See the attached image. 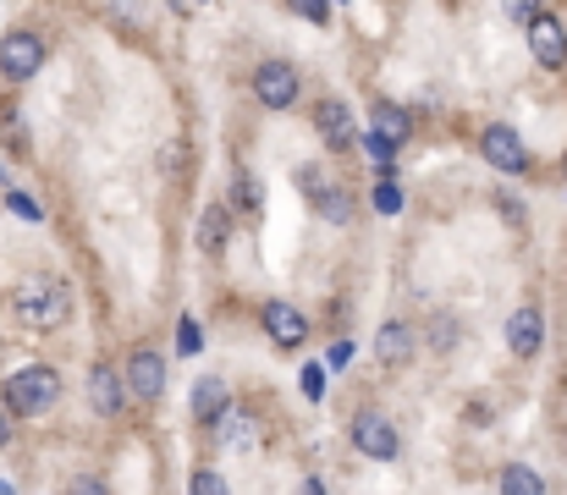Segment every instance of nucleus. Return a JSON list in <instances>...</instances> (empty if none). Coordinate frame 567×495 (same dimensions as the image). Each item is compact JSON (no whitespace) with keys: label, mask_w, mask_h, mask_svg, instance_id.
Returning <instances> with one entry per match:
<instances>
[{"label":"nucleus","mask_w":567,"mask_h":495,"mask_svg":"<svg viewBox=\"0 0 567 495\" xmlns=\"http://www.w3.org/2000/svg\"><path fill=\"white\" fill-rule=\"evenodd\" d=\"M11 303H17V320L28 330H55L72 314V287L61 276H22Z\"/></svg>","instance_id":"nucleus-1"},{"label":"nucleus","mask_w":567,"mask_h":495,"mask_svg":"<svg viewBox=\"0 0 567 495\" xmlns=\"http://www.w3.org/2000/svg\"><path fill=\"white\" fill-rule=\"evenodd\" d=\"M55 396H61V374H55L50 363L17 369V374L6 380V408H11L17 419H39V413H50Z\"/></svg>","instance_id":"nucleus-2"},{"label":"nucleus","mask_w":567,"mask_h":495,"mask_svg":"<svg viewBox=\"0 0 567 495\" xmlns=\"http://www.w3.org/2000/svg\"><path fill=\"white\" fill-rule=\"evenodd\" d=\"M44 66V39L39 33H6L0 39V78L6 83H28Z\"/></svg>","instance_id":"nucleus-3"},{"label":"nucleus","mask_w":567,"mask_h":495,"mask_svg":"<svg viewBox=\"0 0 567 495\" xmlns=\"http://www.w3.org/2000/svg\"><path fill=\"white\" fill-rule=\"evenodd\" d=\"M480 149H485L491 171H507V176H524V171H529V149H524V138H518L507 122H491V127L480 133Z\"/></svg>","instance_id":"nucleus-4"},{"label":"nucleus","mask_w":567,"mask_h":495,"mask_svg":"<svg viewBox=\"0 0 567 495\" xmlns=\"http://www.w3.org/2000/svg\"><path fill=\"white\" fill-rule=\"evenodd\" d=\"M353 446L364 452V457H375V463H391L396 452H402V435H396V424L385 419V413H359L353 419Z\"/></svg>","instance_id":"nucleus-5"},{"label":"nucleus","mask_w":567,"mask_h":495,"mask_svg":"<svg viewBox=\"0 0 567 495\" xmlns=\"http://www.w3.org/2000/svg\"><path fill=\"white\" fill-rule=\"evenodd\" d=\"M529 50H535V61H540L546 72H563L567 66V28L551 11H535V22H529Z\"/></svg>","instance_id":"nucleus-6"},{"label":"nucleus","mask_w":567,"mask_h":495,"mask_svg":"<svg viewBox=\"0 0 567 495\" xmlns=\"http://www.w3.org/2000/svg\"><path fill=\"white\" fill-rule=\"evenodd\" d=\"M315 127H320L326 149H353V144L364 138L359 122H353V111H348L342 100H320V105H315Z\"/></svg>","instance_id":"nucleus-7"},{"label":"nucleus","mask_w":567,"mask_h":495,"mask_svg":"<svg viewBox=\"0 0 567 495\" xmlns=\"http://www.w3.org/2000/svg\"><path fill=\"white\" fill-rule=\"evenodd\" d=\"M298 187L315 198V209H320L326 220H337V226H342V220H353V198H348L342 187H331V182L320 176V165H303V171H298Z\"/></svg>","instance_id":"nucleus-8"},{"label":"nucleus","mask_w":567,"mask_h":495,"mask_svg":"<svg viewBox=\"0 0 567 495\" xmlns=\"http://www.w3.org/2000/svg\"><path fill=\"white\" fill-rule=\"evenodd\" d=\"M254 94H259L270 111H287V105L298 100V72H292L287 61H265V66L254 72Z\"/></svg>","instance_id":"nucleus-9"},{"label":"nucleus","mask_w":567,"mask_h":495,"mask_svg":"<svg viewBox=\"0 0 567 495\" xmlns=\"http://www.w3.org/2000/svg\"><path fill=\"white\" fill-rule=\"evenodd\" d=\"M507 347H513V358H535V352L546 347V320H540L535 303L513 309V320H507Z\"/></svg>","instance_id":"nucleus-10"},{"label":"nucleus","mask_w":567,"mask_h":495,"mask_svg":"<svg viewBox=\"0 0 567 495\" xmlns=\"http://www.w3.org/2000/svg\"><path fill=\"white\" fill-rule=\"evenodd\" d=\"M161 385H166V363H161L150 347H138V352L127 358V391H133V396H144V402H155V396H161Z\"/></svg>","instance_id":"nucleus-11"},{"label":"nucleus","mask_w":567,"mask_h":495,"mask_svg":"<svg viewBox=\"0 0 567 495\" xmlns=\"http://www.w3.org/2000/svg\"><path fill=\"white\" fill-rule=\"evenodd\" d=\"M265 330H270L276 347H303L309 341V320L292 303H265Z\"/></svg>","instance_id":"nucleus-12"},{"label":"nucleus","mask_w":567,"mask_h":495,"mask_svg":"<svg viewBox=\"0 0 567 495\" xmlns=\"http://www.w3.org/2000/svg\"><path fill=\"white\" fill-rule=\"evenodd\" d=\"M89 402H94V413H105V419H116V413H122L127 391H122V380H116V369H111V363H94V369H89Z\"/></svg>","instance_id":"nucleus-13"},{"label":"nucleus","mask_w":567,"mask_h":495,"mask_svg":"<svg viewBox=\"0 0 567 495\" xmlns=\"http://www.w3.org/2000/svg\"><path fill=\"white\" fill-rule=\"evenodd\" d=\"M226 243H231V204H209V209L198 215V248H204L209 259H220Z\"/></svg>","instance_id":"nucleus-14"},{"label":"nucleus","mask_w":567,"mask_h":495,"mask_svg":"<svg viewBox=\"0 0 567 495\" xmlns=\"http://www.w3.org/2000/svg\"><path fill=\"white\" fill-rule=\"evenodd\" d=\"M226 413H231L226 385H220L215 374H209V380H198V385H193V419H198V424H220Z\"/></svg>","instance_id":"nucleus-15"},{"label":"nucleus","mask_w":567,"mask_h":495,"mask_svg":"<svg viewBox=\"0 0 567 495\" xmlns=\"http://www.w3.org/2000/svg\"><path fill=\"white\" fill-rule=\"evenodd\" d=\"M375 358L385 369H396V363H408L413 358V330L402 326V320H391V326H380L375 336Z\"/></svg>","instance_id":"nucleus-16"},{"label":"nucleus","mask_w":567,"mask_h":495,"mask_svg":"<svg viewBox=\"0 0 567 495\" xmlns=\"http://www.w3.org/2000/svg\"><path fill=\"white\" fill-rule=\"evenodd\" d=\"M370 127H375L380 144H391V149H396V144L408 138V111H402V105H391V100H380L375 111H370Z\"/></svg>","instance_id":"nucleus-17"},{"label":"nucleus","mask_w":567,"mask_h":495,"mask_svg":"<svg viewBox=\"0 0 567 495\" xmlns=\"http://www.w3.org/2000/svg\"><path fill=\"white\" fill-rule=\"evenodd\" d=\"M502 495H546V479L529 463H507L502 468Z\"/></svg>","instance_id":"nucleus-18"},{"label":"nucleus","mask_w":567,"mask_h":495,"mask_svg":"<svg viewBox=\"0 0 567 495\" xmlns=\"http://www.w3.org/2000/svg\"><path fill=\"white\" fill-rule=\"evenodd\" d=\"M231 204H237L243 215H259V182H254L248 171H237V182H231Z\"/></svg>","instance_id":"nucleus-19"},{"label":"nucleus","mask_w":567,"mask_h":495,"mask_svg":"<svg viewBox=\"0 0 567 495\" xmlns=\"http://www.w3.org/2000/svg\"><path fill=\"white\" fill-rule=\"evenodd\" d=\"M193 495H231V491H226V479H220L215 468H198V474H193Z\"/></svg>","instance_id":"nucleus-20"},{"label":"nucleus","mask_w":567,"mask_h":495,"mask_svg":"<svg viewBox=\"0 0 567 495\" xmlns=\"http://www.w3.org/2000/svg\"><path fill=\"white\" fill-rule=\"evenodd\" d=\"M375 209L380 215H402V193H396V182H380L375 187Z\"/></svg>","instance_id":"nucleus-21"},{"label":"nucleus","mask_w":567,"mask_h":495,"mask_svg":"<svg viewBox=\"0 0 567 495\" xmlns=\"http://www.w3.org/2000/svg\"><path fill=\"white\" fill-rule=\"evenodd\" d=\"M303 396H309V402L326 396V369H320V363H303Z\"/></svg>","instance_id":"nucleus-22"},{"label":"nucleus","mask_w":567,"mask_h":495,"mask_svg":"<svg viewBox=\"0 0 567 495\" xmlns=\"http://www.w3.org/2000/svg\"><path fill=\"white\" fill-rule=\"evenodd\" d=\"M6 204H11V209H17V215H22V220H44V215H39V204H33V198H28V193H17V187H11V193H6Z\"/></svg>","instance_id":"nucleus-23"},{"label":"nucleus","mask_w":567,"mask_h":495,"mask_svg":"<svg viewBox=\"0 0 567 495\" xmlns=\"http://www.w3.org/2000/svg\"><path fill=\"white\" fill-rule=\"evenodd\" d=\"M177 347H183V352H198V320H188V314L177 320Z\"/></svg>","instance_id":"nucleus-24"},{"label":"nucleus","mask_w":567,"mask_h":495,"mask_svg":"<svg viewBox=\"0 0 567 495\" xmlns=\"http://www.w3.org/2000/svg\"><path fill=\"white\" fill-rule=\"evenodd\" d=\"M66 495H111V491H105V479L83 474V479H72V491H66Z\"/></svg>","instance_id":"nucleus-25"},{"label":"nucleus","mask_w":567,"mask_h":495,"mask_svg":"<svg viewBox=\"0 0 567 495\" xmlns=\"http://www.w3.org/2000/svg\"><path fill=\"white\" fill-rule=\"evenodd\" d=\"M292 11L309 17V22H326V17H331V6H292Z\"/></svg>","instance_id":"nucleus-26"},{"label":"nucleus","mask_w":567,"mask_h":495,"mask_svg":"<svg viewBox=\"0 0 567 495\" xmlns=\"http://www.w3.org/2000/svg\"><path fill=\"white\" fill-rule=\"evenodd\" d=\"M348 358H353V341H337V347H331V369H342Z\"/></svg>","instance_id":"nucleus-27"},{"label":"nucleus","mask_w":567,"mask_h":495,"mask_svg":"<svg viewBox=\"0 0 567 495\" xmlns=\"http://www.w3.org/2000/svg\"><path fill=\"white\" fill-rule=\"evenodd\" d=\"M298 495H326V485H320V479H303V485H298Z\"/></svg>","instance_id":"nucleus-28"},{"label":"nucleus","mask_w":567,"mask_h":495,"mask_svg":"<svg viewBox=\"0 0 567 495\" xmlns=\"http://www.w3.org/2000/svg\"><path fill=\"white\" fill-rule=\"evenodd\" d=\"M11 441V424H6V408H0V446Z\"/></svg>","instance_id":"nucleus-29"},{"label":"nucleus","mask_w":567,"mask_h":495,"mask_svg":"<svg viewBox=\"0 0 567 495\" xmlns=\"http://www.w3.org/2000/svg\"><path fill=\"white\" fill-rule=\"evenodd\" d=\"M0 495H11V479H0Z\"/></svg>","instance_id":"nucleus-30"}]
</instances>
